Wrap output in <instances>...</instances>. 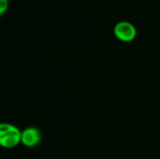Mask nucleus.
I'll return each mask as SVG.
<instances>
[{"label": "nucleus", "instance_id": "obj_1", "mask_svg": "<svg viewBox=\"0 0 160 159\" xmlns=\"http://www.w3.org/2000/svg\"><path fill=\"white\" fill-rule=\"evenodd\" d=\"M22 131L11 125L3 123L0 125V145L7 149H11L16 147L21 143Z\"/></svg>", "mask_w": 160, "mask_h": 159}, {"label": "nucleus", "instance_id": "obj_2", "mask_svg": "<svg viewBox=\"0 0 160 159\" xmlns=\"http://www.w3.org/2000/svg\"><path fill=\"white\" fill-rule=\"evenodd\" d=\"M115 37L125 42L133 40L137 36V28L135 25L128 21H120L116 22L113 28Z\"/></svg>", "mask_w": 160, "mask_h": 159}, {"label": "nucleus", "instance_id": "obj_3", "mask_svg": "<svg viewBox=\"0 0 160 159\" xmlns=\"http://www.w3.org/2000/svg\"><path fill=\"white\" fill-rule=\"evenodd\" d=\"M41 141V133L40 131L34 127H29L24 128L22 131L21 143H22L26 147H35Z\"/></svg>", "mask_w": 160, "mask_h": 159}, {"label": "nucleus", "instance_id": "obj_4", "mask_svg": "<svg viewBox=\"0 0 160 159\" xmlns=\"http://www.w3.org/2000/svg\"><path fill=\"white\" fill-rule=\"evenodd\" d=\"M8 7V0H0V13L3 14Z\"/></svg>", "mask_w": 160, "mask_h": 159}]
</instances>
